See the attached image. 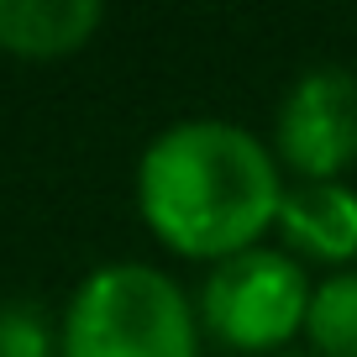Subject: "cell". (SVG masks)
Masks as SVG:
<instances>
[{"label": "cell", "mask_w": 357, "mask_h": 357, "mask_svg": "<svg viewBox=\"0 0 357 357\" xmlns=\"http://www.w3.org/2000/svg\"><path fill=\"white\" fill-rule=\"evenodd\" d=\"M0 357H63V321L37 300H0Z\"/></svg>", "instance_id": "8"}, {"label": "cell", "mask_w": 357, "mask_h": 357, "mask_svg": "<svg viewBox=\"0 0 357 357\" xmlns=\"http://www.w3.org/2000/svg\"><path fill=\"white\" fill-rule=\"evenodd\" d=\"M279 357H315V352H279Z\"/></svg>", "instance_id": "9"}, {"label": "cell", "mask_w": 357, "mask_h": 357, "mask_svg": "<svg viewBox=\"0 0 357 357\" xmlns=\"http://www.w3.org/2000/svg\"><path fill=\"white\" fill-rule=\"evenodd\" d=\"M284 195L289 184L273 147L221 116L163 126L137 163V211L147 231L168 252L211 268L263 247V231L279 226Z\"/></svg>", "instance_id": "1"}, {"label": "cell", "mask_w": 357, "mask_h": 357, "mask_svg": "<svg viewBox=\"0 0 357 357\" xmlns=\"http://www.w3.org/2000/svg\"><path fill=\"white\" fill-rule=\"evenodd\" d=\"M273 158L300 184H331L357 163V74L342 63L305 68L279 100Z\"/></svg>", "instance_id": "4"}, {"label": "cell", "mask_w": 357, "mask_h": 357, "mask_svg": "<svg viewBox=\"0 0 357 357\" xmlns=\"http://www.w3.org/2000/svg\"><path fill=\"white\" fill-rule=\"evenodd\" d=\"M305 336L315 357H357V268H342L315 284Z\"/></svg>", "instance_id": "7"}, {"label": "cell", "mask_w": 357, "mask_h": 357, "mask_svg": "<svg viewBox=\"0 0 357 357\" xmlns=\"http://www.w3.org/2000/svg\"><path fill=\"white\" fill-rule=\"evenodd\" d=\"M284 252H300L310 263H331L336 273L357 263V190L331 184H289L279 205Z\"/></svg>", "instance_id": "5"}, {"label": "cell", "mask_w": 357, "mask_h": 357, "mask_svg": "<svg viewBox=\"0 0 357 357\" xmlns=\"http://www.w3.org/2000/svg\"><path fill=\"white\" fill-rule=\"evenodd\" d=\"M315 284L305 279L300 257L284 247H247L205 273L200 289V326L221 347L247 357H279L305 331Z\"/></svg>", "instance_id": "3"}, {"label": "cell", "mask_w": 357, "mask_h": 357, "mask_svg": "<svg viewBox=\"0 0 357 357\" xmlns=\"http://www.w3.org/2000/svg\"><path fill=\"white\" fill-rule=\"evenodd\" d=\"M63 357H200V305L153 263L95 268L63 305Z\"/></svg>", "instance_id": "2"}, {"label": "cell", "mask_w": 357, "mask_h": 357, "mask_svg": "<svg viewBox=\"0 0 357 357\" xmlns=\"http://www.w3.org/2000/svg\"><path fill=\"white\" fill-rule=\"evenodd\" d=\"M100 26V0H0V53L26 58V63L84 53Z\"/></svg>", "instance_id": "6"}]
</instances>
